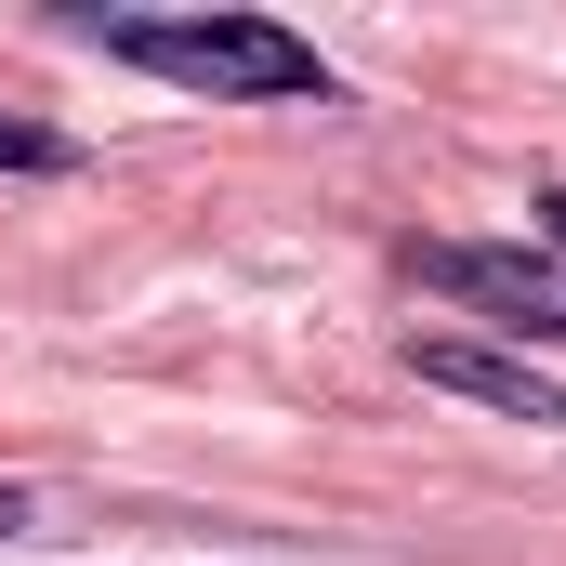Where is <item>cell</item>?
I'll return each mask as SVG.
<instances>
[{
    "instance_id": "obj_6",
    "label": "cell",
    "mask_w": 566,
    "mask_h": 566,
    "mask_svg": "<svg viewBox=\"0 0 566 566\" xmlns=\"http://www.w3.org/2000/svg\"><path fill=\"white\" fill-rule=\"evenodd\" d=\"M13 527H27V488H0V541H13Z\"/></svg>"
},
{
    "instance_id": "obj_4",
    "label": "cell",
    "mask_w": 566,
    "mask_h": 566,
    "mask_svg": "<svg viewBox=\"0 0 566 566\" xmlns=\"http://www.w3.org/2000/svg\"><path fill=\"white\" fill-rule=\"evenodd\" d=\"M0 171H80V145L53 119H27V106H0Z\"/></svg>"
},
{
    "instance_id": "obj_2",
    "label": "cell",
    "mask_w": 566,
    "mask_h": 566,
    "mask_svg": "<svg viewBox=\"0 0 566 566\" xmlns=\"http://www.w3.org/2000/svg\"><path fill=\"white\" fill-rule=\"evenodd\" d=\"M409 277L448 290V303H474V316H488V329H514V343H566V264H554V251L422 238V251H409Z\"/></svg>"
},
{
    "instance_id": "obj_3",
    "label": "cell",
    "mask_w": 566,
    "mask_h": 566,
    "mask_svg": "<svg viewBox=\"0 0 566 566\" xmlns=\"http://www.w3.org/2000/svg\"><path fill=\"white\" fill-rule=\"evenodd\" d=\"M409 369H422L434 396H474V409H501V422H527V434H566V382H554V369H527V356H501V343L409 329Z\"/></svg>"
},
{
    "instance_id": "obj_5",
    "label": "cell",
    "mask_w": 566,
    "mask_h": 566,
    "mask_svg": "<svg viewBox=\"0 0 566 566\" xmlns=\"http://www.w3.org/2000/svg\"><path fill=\"white\" fill-rule=\"evenodd\" d=\"M541 238H554V264H566V185H554V198H541Z\"/></svg>"
},
{
    "instance_id": "obj_1",
    "label": "cell",
    "mask_w": 566,
    "mask_h": 566,
    "mask_svg": "<svg viewBox=\"0 0 566 566\" xmlns=\"http://www.w3.org/2000/svg\"><path fill=\"white\" fill-rule=\"evenodd\" d=\"M80 40L171 93H211V106H329L343 93L329 53L277 13H80Z\"/></svg>"
}]
</instances>
